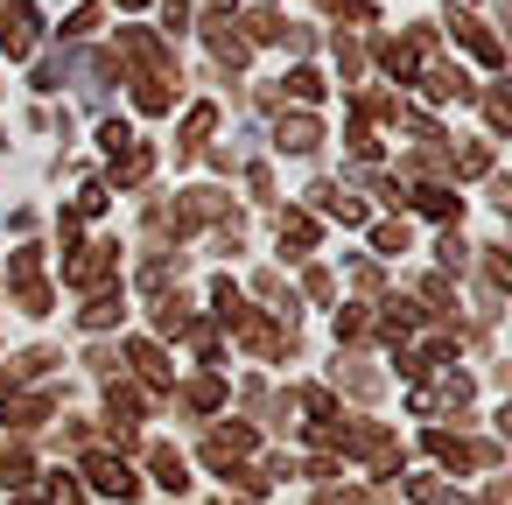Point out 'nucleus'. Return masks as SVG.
<instances>
[{"label":"nucleus","instance_id":"f257e3e1","mask_svg":"<svg viewBox=\"0 0 512 505\" xmlns=\"http://www.w3.org/2000/svg\"><path fill=\"white\" fill-rule=\"evenodd\" d=\"M85 470H92V484H99L106 498H134V491H141V484H134V470H127L120 456H106V449H92V463H85Z\"/></svg>","mask_w":512,"mask_h":505},{"label":"nucleus","instance_id":"423d86ee","mask_svg":"<svg viewBox=\"0 0 512 505\" xmlns=\"http://www.w3.org/2000/svg\"><path fill=\"white\" fill-rule=\"evenodd\" d=\"M0 477H8V484H29L36 470H29V456H22V449H8V456H0Z\"/></svg>","mask_w":512,"mask_h":505},{"label":"nucleus","instance_id":"7ed1b4c3","mask_svg":"<svg viewBox=\"0 0 512 505\" xmlns=\"http://www.w3.org/2000/svg\"><path fill=\"white\" fill-rule=\"evenodd\" d=\"M155 477H162L169 491H183V484H190V470L176 463V449H155Z\"/></svg>","mask_w":512,"mask_h":505},{"label":"nucleus","instance_id":"20e7f679","mask_svg":"<svg viewBox=\"0 0 512 505\" xmlns=\"http://www.w3.org/2000/svg\"><path fill=\"white\" fill-rule=\"evenodd\" d=\"M281 148H316V120H288L281 127Z\"/></svg>","mask_w":512,"mask_h":505},{"label":"nucleus","instance_id":"39448f33","mask_svg":"<svg viewBox=\"0 0 512 505\" xmlns=\"http://www.w3.org/2000/svg\"><path fill=\"white\" fill-rule=\"evenodd\" d=\"M218 400H225V386H218V379H197V386H190V407H197V414H211Z\"/></svg>","mask_w":512,"mask_h":505},{"label":"nucleus","instance_id":"f03ea898","mask_svg":"<svg viewBox=\"0 0 512 505\" xmlns=\"http://www.w3.org/2000/svg\"><path fill=\"white\" fill-rule=\"evenodd\" d=\"M281 246H288V253H309V246H316V225H309V218H281Z\"/></svg>","mask_w":512,"mask_h":505},{"label":"nucleus","instance_id":"0eeeda50","mask_svg":"<svg viewBox=\"0 0 512 505\" xmlns=\"http://www.w3.org/2000/svg\"><path fill=\"white\" fill-rule=\"evenodd\" d=\"M50 505H85V491L71 477H50Z\"/></svg>","mask_w":512,"mask_h":505}]
</instances>
